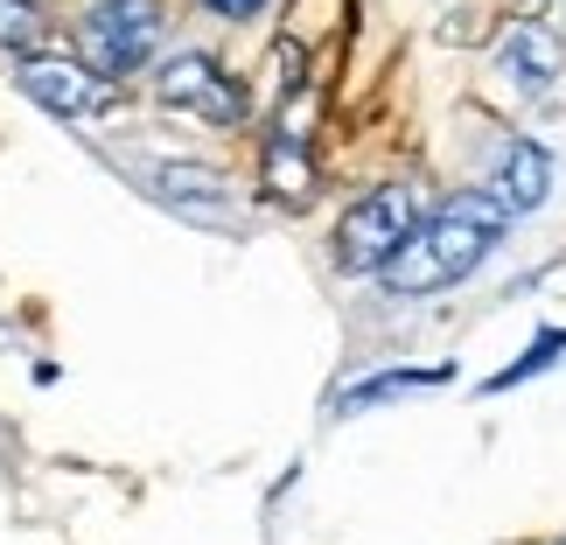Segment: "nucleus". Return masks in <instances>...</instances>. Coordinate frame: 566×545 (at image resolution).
Listing matches in <instances>:
<instances>
[{"label":"nucleus","mask_w":566,"mask_h":545,"mask_svg":"<svg viewBox=\"0 0 566 545\" xmlns=\"http://www.w3.org/2000/svg\"><path fill=\"white\" fill-rule=\"evenodd\" d=\"M504 224H511V203L496 189H462V196H448L433 217L412 224V238L378 266V280H385L391 294L454 287V280H469L490 259V245H496V231H504Z\"/></svg>","instance_id":"f257e3e1"},{"label":"nucleus","mask_w":566,"mask_h":545,"mask_svg":"<svg viewBox=\"0 0 566 545\" xmlns=\"http://www.w3.org/2000/svg\"><path fill=\"white\" fill-rule=\"evenodd\" d=\"M412 224H420V196H412V182H378L371 196H357V203L343 210L336 266L343 273H378L385 259L412 238Z\"/></svg>","instance_id":"f03ea898"},{"label":"nucleus","mask_w":566,"mask_h":545,"mask_svg":"<svg viewBox=\"0 0 566 545\" xmlns=\"http://www.w3.org/2000/svg\"><path fill=\"white\" fill-rule=\"evenodd\" d=\"M161 42V0H98L84 14V63L105 77H134Z\"/></svg>","instance_id":"7ed1b4c3"},{"label":"nucleus","mask_w":566,"mask_h":545,"mask_svg":"<svg viewBox=\"0 0 566 545\" xmlns=\"http://www.w3.org/2000/svg\"><path fill=\"white\" fill-rule=\"evenodd\" d=\"M21 92L50 105L56 119H98L119 105V84L77 56H21Z\"/></svg>","instance_id":"20e7f679"},{"label":"nucleus","mask_w":566,"mask_h":545,"mask_svg":"<svg viewBox=\"0 0 566 545\" xmlns=\"http://www.w3.org/2000/svg\"><path fill=\"white\" fill-rule=\"evenodd\" d=\"M155 98H161V105H176V113L210 119V126H238V119H245V92H238V84L217 71L203 50L168 56V63H161V77H155Z\"/></svg>","instance_id":"39448f33"},{"label":"nucleus","mask_w":566,"mask_h":545,"mask_svg":"<svg viewBox=\"0 0 566 545\" xmlns=\"http://www.w3.org/2000/svg\"><path fill=\"white\" fill-rule=\"evenodd\" d=\"M559 35L546 29V21H517V29L504 35V50H496V71H504L517 92H553V77H559Z\"/></svg>","instance_id":"423d86ee"},{"label":"nucleus","mask_w":566,"mask_h":545,"mask_svg":"<svg viewBox=\"0 0 566 545\" xmlns=\"http://www.w3.org/2000/svg\"><path fill=\"white\" fill-rule=\"evenodd\" d=\"M490 189L511 203V217L517 210H538L553 196V155H546V147H532V140H511L504 161H496V176H490Z\"/></svg>","instance_id":"0eeeda50"},{"label":"nucleus","mask_w":566,"mask_h":545,"mask_svg":"<svg viewBox=\"0 0 566 545\" xmlns=\"http://www.w3.org/2000/svg\"><path fill=\"white\" fill-rule=\"evenodd\" d=\"M259 182H266L280 203H315V161H308V140H287V134H273L266 140V155H259Z\"/></svg>","instance_id":"6e6552de"},{"label":"nucleus","mask_w":566,"mask_h":545,"mask_svg":"<svg viewBox=\"0 0 566 545\" xmlns=\"http://www.w3.org/2000/svg\"><path fill=\"white\" fill-rule=\"evenodd\" d=\"M155 189L168 196V203L224 210V176H217V168H196V161H161V168H155Z\"/></svg>","instance_id":"1a4fd4ad"},{"label":"nucleus","mask_w":566,"mask_h":545,"mask_svg":"<svg viewBox=\"0 0 566 545\" xmlns=\"http://www.w3.org/2000/svg\"><path fill=\"white\" fill-rule=\"evenodd\" d=\"M448 370H385V378L371 385H357L350 399H343V412H357V406H378V399H399V391H420V385H441Z\"/></svg>","instance_id":"9d476101"},{"label":"nucleus","mask_w":566,"mask_h":545,"mask_svg":"<svg viewBox=\"0 0 566 545\" xmlns=\"http://www.w3.org/2000/svg\"><path fill=\"white\" fill-rule=\"evenodd\" d=\"M42 29H50V21H42L35 0H0V50H35Z\"/></svg>","instance_id":"9b49d317"},{"label":"nucleus","mask_w":566,"mask_h":545,"mask_svg":"<svg viewBox=\"0 0 566 545\" xmlns=\"http://www.w3.org/2000/svg\"><path fill=\"white\" fill-rule=\"evenodd\" d=\"M315 113H322V84H294L287 105H280V119H273V134L308 140V134H315Z\"/></svg>","instance_id":"f8f14e48"},{"label":"nucleus","mask_w":566,"mask_h":545,"mask_svg":"<svg viewBox=\"0 0 566 545\" xmlns=\"http://www.w3.org/2000/svg\"><path fill=\"white\" fill-rule=\"evenodd\" d=\"M559 350H566V329H546V336H538V343H532V350L517 357L511 370H496V391H504V385H517V378H532V370H546Z\"/></svg>","instance_id":"ddd939ff"},{"label":"nucleus","mask_w":566,"mask_h":545,"mask_svg":"<svg viewBox=\"0 0 566 545\" xmlns=\"http://www.w3.org/2000/svg\"><path fill=\"white\" fill-rule=\"evenodd\" d=\"M203 8L217 21H252V14H266V0H203Z\"/></svg>","instance_id":"4468645a"},{"label":"nucleus","mask_w":566,"mask_h":545,"mask_svg":"<svg viewBox=\"0 0 566 545\" xmlns=\"http://www.w3.org/2000/svg\"><path fill=\"white\" fill-rule=\"evenodd\" d=\"M559 545H566V538H559Z\"/></svg>","instance_id":"2eb2a0df"}]
</instances>
